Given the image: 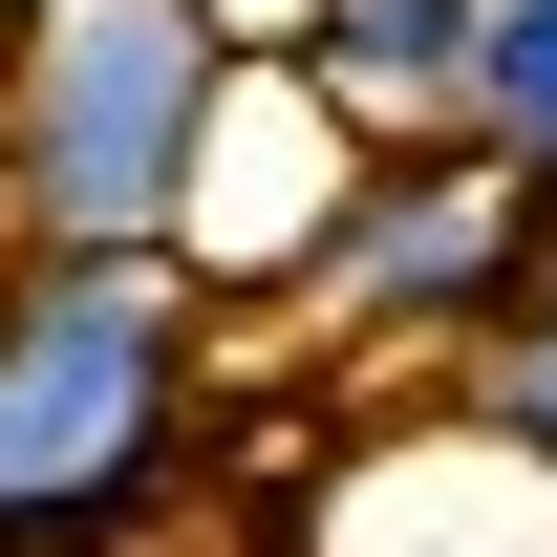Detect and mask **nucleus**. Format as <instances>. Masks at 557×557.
<instances>
[{"label":"nucleus","instance_id":"1","mask_svg":"<svg viewBox=\"0 0 557 557\" xmlns=\"http://www.w3.org/2000/svg\"><path fill=\"white\" fill-rule=\"evenodd\" d=\"M214 300L172 258H0V557H150L214 472Z\"/></svg>","mask_w":557,"mask_h":557},{"label":"nucleus","instance_id":"2","mask_svg":"<svg viewBox=\"0 0 557 557\" xmlns=\"http://www.w3.org/2000/svg\"><path fill=\"white\" fill-rule=\"evenodd\" d=\"M236 65L214 0H44L0 44V258H172Z\"/></svg>","mask_w":557,"mask_h":557},{"label":"nucleus","instance_id":"3","mask_svg":"<svg viewBox=\"0 0 557 557\" xmlns=\"http://www.w3.org/2000/svg\"><path fill=\"white\" fill-rule=\"evenodd\" d=\"M536 214H515V172H493V150H344V194H322V236H300V258L258 278L278 322H300V344H344V364H450L472 344V322H515V300H536Z\"/></svg>","mask_w":557,"mask_h":557},{"label":"nucleus","instance_id":"4","mask_svg":"<svg viewBox=\"0 0 557 557\" xmlns=\"http://www.w3.org/2000/svg\"><path fill=\"white\" fill-rule=\"evenodd\" d=\"M258 65L344 150H472V0H300Z\"/></svg>","mask_w":557,"mask_h":557},{"label":"nucleus","instance_id":"5","mask_svg":"<svg viewBox=\"0 0 557 557\" xmlns=\"http://www.w3.org/2000/svg\"><path fill=\"white\" fill-rule=\"evenodd\" d=\"M472 150L515 172V214L557 258V0H472Z\"/></svg>","mask_w":557,"mask_h":557},{"label":"nucleus","instance_id":"6","mask_svg":"<svg viewBox=\"0 0 557 557\" xmlns=\"http://www.w3.org/2000/svg\"><path fill=\"white\" fill-rule=\"evenodd\" d=\"M408 408H450V429H472V450H515V472H557V278H536V300H515V322H472V344L429 364Z\"/></svg>","mask_w":557,"mask_h":557},{"label":"nucleus","instance_id":"7","mask_svg":"<svg viewBox=\"0 0 557 557\" xmlns=\"http://www.w3.org/2000/svg\"><path fill=\"white\" fill-rule=\"evenodd\" d=\"M22 22H44V0H0V44H22Z\"/></svg>","mask_w":557,"mask_h":557}]
</instances>
